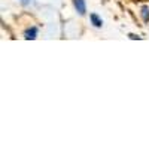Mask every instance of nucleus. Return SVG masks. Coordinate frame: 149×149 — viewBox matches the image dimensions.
I'll return each instance as SVG.
<instances>
[{"instance_id": "f257e3e1", "label": "nucleus", "mask_w": 149, "mask_h": 149, "mask_svg": "<svg viewBox=\"0 0 149 149\" xmlns=\"http://www.w3.org/2000/svg\"><path fill=\"white\" fill-rule=\"evenodd\" d=\"M73 6H74V9H76V12L79 15H85V12H86L85 0H73Z\"/></svg>"}, {"instance_id": "f03ea898", "label": "nucleus", "mask_w": 149, "mask_h": 149, "mask_svg": "<svg viewBox=\"0 0 149 149\" xmlns=\"http://www.w3.org/2000/svg\"><path fill=\"white\" fill-rule=\"evenodd\" d=\"M24 37H26L27 40H33V39H36L37 37V27H30V29H27L26 30V33H24Z\"/></svg>"}, {"instance_id": "7ed1b4c3", "label": "nucleus", "mask_w": 149, "mask_h": 149, "mask_svg": "<svg viewBox=\"0 0 149 149\" xmlns=\"http://www.w3.org/2000/svg\"><path fill=\"white\" fill-rule=\"evenodd\" d=\"M90 19H91V24L94 27H97V29H100L102 26H103V21H102V18L98 17L97 14H91L90 15Z\"/></svg>"}, {"instance_id": "20e7f679", "label": "nucleus", "mask_w": 149, "mask_h": 149, "mask_svg": "<svg viewBox=\"0 0 149 149\" xmlns=\"http://www.w3.org/2000/svg\"><path fill=\"white\" fill-rule=\"evenodd\" d=\"M140 17H142V19H143L145 22H149V6H146V5L142 6V9H140Z\"/></svg>"}]
</instances>
